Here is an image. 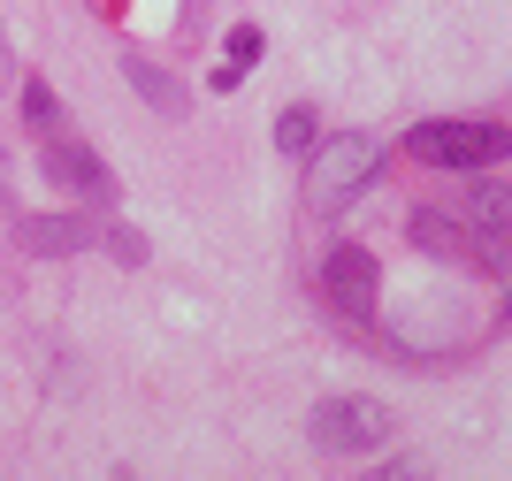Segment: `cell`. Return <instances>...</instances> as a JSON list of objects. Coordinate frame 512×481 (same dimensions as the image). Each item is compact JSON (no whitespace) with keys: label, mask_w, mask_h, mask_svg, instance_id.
<instances>
[{"label":"cell","mask_w":512,"mask_h":481,"mask_svg":"<svg viewBox=\"0 0 512 481\" xmlns=\"http://www.w3.org/2000/svg\"><path fill=\"white\" fill-rule=\"evenodd\" d=\"M375 168H383V138H367V130L321 138L314 161H306V207H314V214H344L352 199H367Z\"/></svg>","instance_id":"cell-1"},{"label":"cell","mask_w":512,"mask_h":481,"mask_svg":"<svg viewBox=\"0 0 512 481\" xmlns=\"http://www.w3.org/2000/svg\"><path fill=\"white\" fill-rule=\"evenodd\" d=\"M406 153L413 161H428V168H497L512 153V130H497V123H413L406 130Z\"/></svg>","instance_id":"cell-2"},{"label":"cell","mask_w":512,"mask_h":481,"mask_svg":"<svg viewBox=\"0 0 512 481\" xmlns=\"http://www.w3.org/2000/svg\"><path fill=\"white\" fill-rule=\"evenodd\" d=\"M390 405L383 398H321L314 420H306V436L329 451V459H360V451H383L390 443Z\"/></svg>","instance_id":"cell-3"},{"label":"cell","mask_w":512,"mask_h":481,"mask_svg":"<svg viewBox=\"0 0 512 481\" xmlns=\"http://www.w3.org/2000/svg\"><path fill=\"white\" fill-rule=\"evenodd\" d=\"M375 291H383V268H375V252L337 245L329 260H321V298H329L344 321H367V314H375Z\"/></svg>","instance_id":"cell-4"},{"label":"cell","mask_w":512,"mask_h":481,"mask_svg":"<svg viewBox=\"0 0 512 481\" xmlns=\"http://www.w3.org/2000/svg\"><path fill=\"white\" fill-rule=\"evenodd\" d=\"M46 184L54 191H77V199H115V176H107V161L85 146V138H69V130H54L46 138Z\"/></svg>","instance_id":"cell-5"},{"label":"cell","mask_w":512,"mask_h":481,"mask_svg":"<svg viewBox=\"0 0 512 481\" xmlns=\"http://www.w3.org/2000/svg\"><path fill=\"white\" fill-rule=\"evenodd\" d=\"M406 237H413L421 252H436V260H467V268L497 252V245H490L482 230H474V222H467L459 207H421V214L406 222Z\"/></svg>","instance_id":"cell-6"},{"label":"cell","mask_w":512,"mask_h":481,"mask_svg":"<svg viewBox=\"0 0 512 481\" xmlns=\"http://www.w3.org/2000/svg\"><path fill=\"white\" fill-rule=\"evenodd\" d=\"M92 237H107L92 214H23V222H16V245H23V252H46V260H62V252H85Z\"/></svg>","instance_id":"cell-7"},{"label":"cell","mask_w":512,"mask_h":481,"mask_svg":"<svg viewBox=\"0 0 512 481\" xmlns=\"http://www.w3.org/2000/svg\"><path fill=\"white\" fill-rule=\"evenodd\" d=\"M123 77L138 84V92H146V107H153V115H184V84H176L169 69H153L146 54H123Z\"/></svg>","instance_id":"cell-8"},{"label":"cell","mask_w":512,"mask_h":481,"mask_svg":"<svg viewBox=\"0 0 512 481\" xmlns=\"http://www.w3.org/2000/svg\"><path fill=\"white\" fill-rule=\"evenodd\" d=\"M23 115H31V130H39V138H54V130H62V100H54V84H23Z\"/></svg>","instance_id":"cell-9"},{"label":"cell","mask_w":512,"mask_h":481,"mask_svg":"<svg viewBox=\"0 0 512 481\" xmlns=\"http://www.w3.org/2000/svg\"><path fill=\"white\" fill-rule=\"evenodd\" d=\"M276 146L299 161V153H314V107H283L276 115Z\"/></svg>","instance_id":"cell-10"},{"label":"cell","mask_w":512,"mask_h":481,"mask_svg":"<svg viewBox=\"0 0 512 481\" xmlns=\"http://www.w3.org/2000/svg\"><path fill=\"white\" fill-rule=\"evenodd\" d=\"M260 46H268V39H260L253 23H237V31H230V69H253V62H260Z\"/></svg>","instance_id":"cell-11"},{"label":"cell","mask_w":512,"mask_h":481,"mask_svg":"<svg viewBox=\"0 0 512 481\" xmlns=\"http://www.w3.org/2000/svg\"><path fill=\"white\" fill-rule=\"evenodd\" d=\"M107 252H115L123 268H138V260H146V237L138 230H107Z\"/></svg>","instance_id":"cell-12"},{"label":"cell","mask_w":512,"mask_h":481,"mask_svg":"<svg viewBox=\"0 0 512 481\" xmlns=\"http://www.w3.org/2000/svg\"><path fill=\"white\" fill-rule=\"evenodd\" d=\"M0 84H16V54H8V39H0Z\"/></svg>","instance_id":"cell-13"},{"label":"cell","mask_w":512,"mask_h":481,"mask_svg":"<svg viewBox=\"0 0 512 481\" xmlns=\"http://www.w3.org/2000/svg\"><path fill=\"white\" fill-rule=\"evenodd\" d=\"M0 199H8V153H0Z\"/></svg>","instance_id":"cell-14"}]
</instances>
